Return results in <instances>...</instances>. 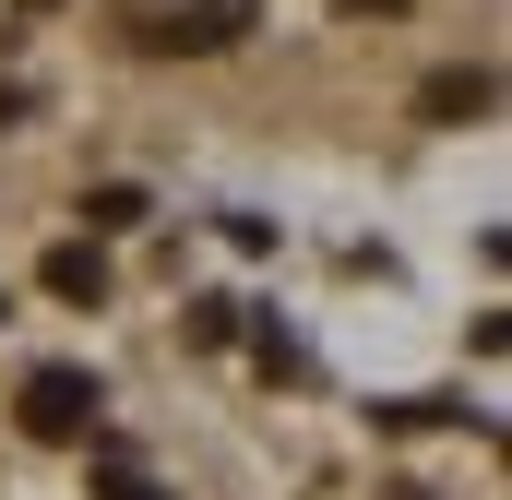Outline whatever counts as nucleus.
Segmentation results:
<instances>
[{
    "label": "nucleus",
    "mask_w": 512,
    "mask_h": 500,
    "mask_svg": "<svg viewBox=\"0 0 512 500\" xmlns=\"http://www.w3.org/2000/svg\"><path fill=\"white\" fill-rule=\"evenodd\" d=\"M239 36H251V0H191L155 24V48H239Z\"/></svg>",
    "instance_id": "nucleus-2"
},
{
    "label": "nucleus",
    "mask_w": 512,
    "mask_h": 500,
    "mask_svg": "<svg viewBox=\"0 0 512 500\" xmlns=\"http://www.w3.org/2000/svg\"><path fill=\"white\" fill-rule=\"evenodd\" d=\"M36 286H48V298H84V310H96V298H108V262H96L84 239H60L48 262H36Z\"/></svg>",
    "instance_id": "nucleus-3"
},
{
    "label": "nucleus",
    "mask_w": 512,
    "mask_h": 500,
    "mask_svg": "<svg viewBox=\"0 0 512 500\" xmlns=\"http://www.w3.org/2000/svg\"><path fill=\"white\" fill-rule=\"evenodd\" d=\"M12 120H24V84H0V131H12Z\"/></svg>",
    "instance_id": "nucleus-7"
},
{
    "label": "nucleus",
    "mask_w": 512,
    "mask_h": 500,
    "mask_svg": "<svg viewBox=\"0 0 512 500\" xmlns=\"http://www.w3.org/2000/svg\"><path fill=\"white\" fill-rule=\"evenodd\" d=\"M143 215H155V203H143L131 179H108V191H84V227H143Z\"/></svg>",
    "instance_id": "nucleus-5"
},
{
    "label": "nucleus",
    "mask_w": 512,
    "mask_h": 500,
    "mask_svg": "<svg viewBox=\"0 0 512 500\" xmlns=\"http://www.w3.org/2000/svg\"><path fill=\"white\" fill-rule=\"evenodd\" d=\"M96 477H108V500H167V489H155V477H143V465H131V453H108Z\"/></svg>",
    "instance_id": "nucleus-6"
},
{
    "label": "nucleus",
    "mask_w": 512,
    "mask_h": 500,
    "mask_svg": "<svg viewBox=\"0 0 512 500\" xmlns=\"http://www.w3.org/2000/svg\"><path fill=\"white\" fill-rule=\"evenodd\" d=\"M489 96H501L489 72H441V84H429V120H489Z\"/></svg>",
    "instance_id": "nucleus-4"
},
{
    "label": "nucleus",
    "mask_w": 512,
    "mask_h": 500,
    "mask_svg": "<svg viewBox=\"0 0 512 500\" xmlns=\"http://www.w3.org/2000/svg\"><path fill=\"white\" fill-rule=\"evenodd\" d=\"M96 405H108L96 370H24V429H36V441H84Z\"/></svg>",
    "instance_id": "nucleus-1"
},
{
    "label": "nucleus",
    "mask_w": 512,
    "mask_h": 500,
    "mask_svg": "<svg viewBox=\"0 0 512 500\" xmlns=\"http://www.w3.org/2000/svg\"><path fill=\"white\" fill-rule=\"evenodd\" d=\"M12 12H60V0H12Z\"/></svg>",
    "instance_id": "nucleus-8"
}]
</instances>
